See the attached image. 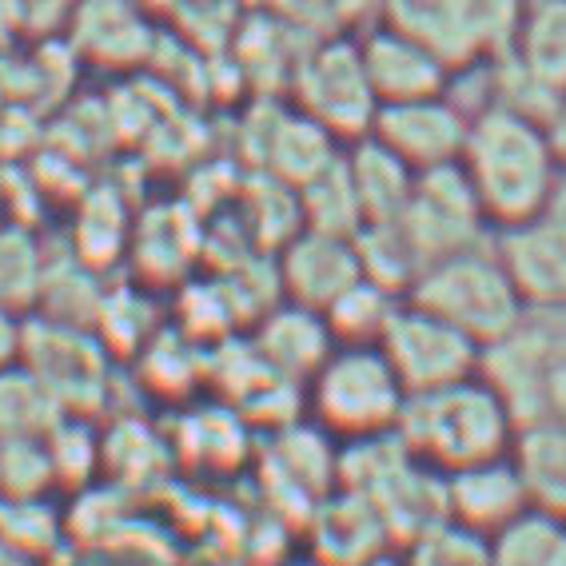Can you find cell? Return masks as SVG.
Listing matches in <instances>:
<instances>
[{
	"label": "cell",
	"mask_w": 566,
	"mask_h": 566,
	"mask_svg": "<svg viewBox=\"0 0 566 566\" xmlns=\"http://www.w3.org/2000/svg\"><path fill=\"white\" fill-rule=\"evenodd\" d=\"M459 172L475 196L486 228L503 232L555 203L563 156L551 144L543 116L495 101L467 124Z\"/></svg>",
	"instance_id": "cell-1"
},
{
	"label": "cell",
	"mask_w": 566,
	"mask_h": 566,
	"mask_svg": "<svg viewBox=\"0 0 566 566\" xmlns=\"http://www.w3.org/2000/svg\"><path fill=\"white\" fill-rule=\"evenodd\" d=\"M515 431L518 423L506 411L503 395L486 384L483 371H475L455 384L407 395L395 439L407 447L415 463L443 479L463 467L511 455Z\"/></svg>",
	"instance_id": "cell-2"
},
{
	"label": "cell",
	"mask_w": 566,
	"mask_h": 566,
	"mask_svg": "<svg viewBox=\"0 0 566 566\" xmlns=\"http://www.w3.org/2000/svg\"><path fill=\"white\" fill-rule=\"evenodd\" d=\"M407 300L439 315L443 324L463 332L483 352L515 332L518 319L526 315L523 295L515 292V283L495 252V240L471 243L463 252L431 260L407 287Z\"/></svg>",
	"instance_id": "cell-3"
},
{
	"label": "cell",
	"mask_w": 566,
	"mask_h": 566,
	"mask_svg": "<svg viewBox=\"0 0 566 566\" xmlns=\"http://www.w3.org/2000/svg\"><path fill=\"white\" fill-rule=\"evenodd\" d=\"M407 387L379 344H335L307 375V407L324 436L367 443L395 436Z\"/></svg>",
	"instance_id": "cell-4"
},
{
	"label": "cell",
	"mask_w": 566,
	"mask_h": 566,
	"mask_svg": "<svg viewBox=\"0 0 566 566\" xmlns=\"http://www.w3.org/2000/svg\"><path fill=\"white\" fill-rule=\"evenodd\" d=\"M483 379L515 423H566V307L526 312L511 335L483 352Z\"/></svg>",
	"instance_id": "cell-5"
},
{
	"label": "cell",
	"mask_w": 566,
	"mask_h": 566,
	"mask_svg": "<svg viewBox=\"0 0 566 566\" xmlns=\"http://www.w3.org/2000/svg\"><path fill=\"white\" fill-rule=\"evenodd\" d=\"M395 223H399L403 240L411 243L419 272L431 260H443V255L463 252L471 243H483L495 235L486 228L459 164H443V168L415 176L411 200H407L403 212L395 216Z\"/></svg>",
	"instance_id": "cell-6"
},
{
	"label": "cell",
	"mask_w": 566,
	"mask_h": 566,
	"mask_svg": "<svg viewBox=\"0 0 566 566\" xmlns=\"http://www.w3.org/2000/svg\"><path fill=\"white\" fill-rule=\"evenodd\" d=\"M379 347H384L387 364L399 375V384L407 387V395L467 379L483 364V347L471 344L451 324H443L439 315L411 304L407 295L399 300L391 319H387Z\"/></svg>",
	"instance_id": "cell-7"
},
{
	"label": "cell",
	"mask_w": 566,
	"mask_h": 566,
	"mask_svg": "<svg viewBox=\"0 0 566 566\" xmlns=\"http://www.w3.org/2000/svg\"><path fill=\"white\" fill-rule=\"evenodd\" d=\"M21 364L49 387L64 415H88L101 403L104 384H108V355H104L101 335L84 332V324L52 319V315L24 324Z\"/></svg>",
	"instance_id": "cell-8"
},
{
	"label": "cell",
	"mask_w": 566,
	"mask_h": 566,
	"mask_svg": "<svg viewBox=\"0 0 566 566\" xmlns=\"http://www.w3.org/2000/svg\"><path fill=\"white\" fill-rule=\"evenodd\" d=\"M300 104H304L307 120L319 124L327 136L364 140L367 132H371L379 101H375L371 81H367L359 44L355 41L319 44L300 64Z\"/></svg>",
	"instance_id": "cell-9"
},
{
	"label": "cell",
	"mask_w": 566,
	"mask_h": 566,
	"mask_svg": "<svg viewBox=\"0 0 566 566\" xmlns=\"http://www.w3.org/2000/svg\"><path fill=\"white\" fill-rule=\"evenodd\" d=\"M467 124L471 116L447 92H436L419 101L379 104L367 136L384 144L391 156H399L411 172H431L443 164H459Z\"/></svg>",
	"instance_id": "cell-10"
},
{
	"label": "cell",
	"mask_w": 566,
	"mask_h": 566,
	"mask_svg": "<svg viewBox=\"0 0 566 566\" xmlns=\"http://www.w3.org/2000/svg\"><path fill=\"white\" fill-rule=\"evenodd\" d=\"M491 240L526 312L566 307V212L546 208L515 228L495 232Z\"/></svg>",
	"instance_id": "cell-11"
},
{
	"label": "cell",
	"mask_w": 566,
	"mask_h": 566,
	"mask_svg": "<svg viewBox=\"0 0 566 566\" xmlns=\"http://www.w3.org/2000/svg\"><path fill=\"white\" fill-rule=\"evenodd\" d=\"M280 280L292 304L312 307V312L324 315L352 283L364 280V263H359L355 235L304 228V232L283 248Z\"/></svg>",
	"instance_id": "cell-12"
},
{
	"label": "cell",
	"mask_w": 566,
	"mask_h": 566,
	"mask_svg": "<svg viewBox=\"0 0 566 566\" xmlns=\"http://www.w3.org/2000/svg\"><path fill=\"white\" fill-rule=\"evenodd\" d=\"M359 56H364L367 81L379 104L436 96V92H447V81H451V64L436 49H427L419 36L387 21L359 41Z\"/></svg>",
	"instance_id": "cell-13"
},
{
	"label": "cell",
	"mask_w": 566,
	"mask_h": 566,
	"mask_svg": "<svg viewBox=\"0 0 566 566\" xmlns=\"http://www.w3.org/2000/svg\"><path fill=\"white\" fill-rule=\"evenodd\" d=\"M443 511L459 531L486 543L506 523H515L523 511H531V503H526L523 479H518L511 455H503L443 475Z\"/></svg>",
	"instance_id": "cell-14"
},
{
	"label": "cell",
	"mask_w": 566,
	"mask_h": 566,
	"mask_svg": "<svg viewBox=\"0 0 566 566\" xmlns=\"http://www.w3.org/2000/svg\"><path fill=\"white\" fill-rule=\"evenodd\" d=\"M515 72L543 112L566 88V0H531L523 9Z\"/></svg>",
	"instance_id": "cell-15"
},
{
	"label": "cell",
	"mask_w": 566,
	"mask_h": 566,
	"mask_svg": "<svg viewBox=\"0 0 566 566\" xmlns=\"http://www.w3.org/2000/svg\"><path fill=\"white\" fill-rule=\"evenodd\" d=\"M511 463L523 479L531 511L566 523V423H526L515 431Z\"/></svg>",
	"instance_id": "cell-16"
},
{
	"label": "cell",
	"mask_w": 566,
	"mask_h": 566,
	"mask_svg": "<svg viewBox=\"0 0 566 566\" xmlns=\"http://www.w3.org/2000/svg\"><path fill=\"white\" fill-rule=\"evenodd\" d=\"M332 347H335V339H332L327 319L319 312H312V307H300V304H287L283 312L268 315L260 339H255V355H260L275 375H283V379H287V375L307 379L315 367L324 364Z\"/></svg>",
	"instance_id": "cell-17"
},
{
	"label": "cell",
	"mask_w": 566,
	"mask_h": 566,
	"mask_svg": "<svg viewBox=\"0 0 566 566\" xmlns=\"http://www.w3.org/2000/svg\"><path fill=\"white\" fill-rule=\"evenodd\" d=\"M344 164H347V176H352L364 223H387L403 212L419 172H411L399 156H391L379 140L364 136V140L355 144L352 160Z\"/></svg>",
	"instance_id": "cell-18"
},
{
	"label": "cell",
	"mask_w": 566,
	"mask_h": 566,
	"mask_svg": "<svg viewBox=\"0 0 566 566\" xmlns=\"http://www.w3.org/2000/svg\"><path fill=\"white\" fill-rule=\"evenodd\" d=\"M387 24L419 36L427 49H436L451 64L475 36L479 4L475 0H391Z\"/></svg>",
	"instance_id": "cell-19"
},
{
	"label": "cell",
	"mask_w": 566,
	"mask_h": 566,
	"mask_svg": "<svg viewBox=\"0 0 566 566\" xmlns=\"http://www.w3.org/2000/svg\"><path fill=\"white\" fill-rule=\"evenodd\" d=\"M64 411L24 364L0 367V443L9 439H44Z\"/></svg>",
	"instance_id": "cell-20"
},
{
	"label": "cell",
	"mask_w": 566,
	"mask_h": 566,
	"mask_svg": "<svg viewBox=\"0 0 566 566\" xmlns=\"http://www.w3.org/2000/svg\"><path fill=\"white\" fill-rule=\"evenodd\" d=\"M486 566H566V523L543 511H523L486 538Z\"/></svg>",
	"instance_id": "cell-21"
},
{
	"label": "cell",
	"mask_w": 566,
	"mask_h": 566,
	"mask_svg": "<svg viewBox=\"0 0 566 566\" xmlns=\"http://www.w3.org/2000/svg\"><path fill=\"white\" fill-rule=\"evenodd\" d=\"M399 300H403L399 292H391V287L364 275V280L352 283L324 312L327 327H332V339L335 344H379V335H384Z\"/></svg>",
	"instance_id": "cell-22"
},
{
	"label": "cell",
	"mask_w": 566,
	"mask_h": 566,
	"mask_svg": "<svg viewBox=\"0 0 566 566\" xmlns=\"http://www.w3.org/2000/svg\"><path fill=\"white\" fill-rule=\"evenodd\" d=\"M44 260L36 235L24 223H0V304L29 312L44 292Z\"/></svg>",
	"instance_id": "cell-23"
},
{
	"label": "cell",
	"mask_w": 566,
	"mask_h": 566,
	"mask_svg": "<svg viewBox=\"0 0 566 566\" xmlns=\"http://www.w3.org/2000/svg\"><path fill=\"white\" fill-rule=\"evenodd\" d=\"M61 538V523L49 499H0V543L24 563L41 558Z\"/></svg>",
	"instance_id": "cell-24"
},
{
	"label": "cell",
	"mask_w": 566,
	"mask_h": 566,
	"mask_svg": "<svg viewBox=\"0 0 566 566\" xmlns=\"http://www.w3.org/2000/svg\"><path fill=\"white\" fill-rule=\"evenodd\" d=\"M52 486H56V467L44 439L0 443V499H49Z\"/></svg>",
	"instance_id": "cell-25"
},
{
	"label": "cell",
	"mask_w": 566,
	"mask_h": 566,
	"mask_svg": "<svg viewBox=\"0 0 566 566\" xmlns=\"http://www.w3.org/2000/svg\"><path fill=\"white\" fill-rule=\"evenodd\" d=\"M24 319L17 307L0 304V367H12L21 364V352H24Z\"/></svg>",
	"instance_id": "cell-26"
},
{
	"label": "cell",
	"mask_w": 566,
	"mask_h": 566,
	"mask_svg": "<svg viewBox=\"0 0 566 566\" xmlns=\"http://www.w3.org/2000/svg\"><path fill=\"white\" fill-rule=\"evenodd\" d=\"M543 124H546V132H551V144H555V153L566 160V88L558 92L555 101H551Z\"/></svg>",
	"instance_id": "cell-27"
},
{
	"label": "cell",
	"mask_w": 566,
	"mask_h": 566,
	"mask_svg": "<svg viewBox=\"0 0 566 566\" xmlns=\"http://www.w3.org/2000/svg\"><path fill=\"white\" fill-rule=\"evenodd\" d=\"M551 208H558V212H566V160H563V172H558L555 203H551Z\"/></svg>",
	"instance_id": "cell-28"
},
{
	"label": "cell",
	"mask_w": 566,
	"mask_h": 566,
	"mask_svg": "<svg viewBox=\"0 0 566 566\" xmlns=\"http://www.w3.org/2000/svg\"><path fill=\"white\" fill-rule=\"evenodd\" d=\"M9 558H12V555H9V551H4V543H0V566L9 563Z\"/></svg>",
	"instance_id": "cell-29"
},
{
	"label": "cell",
	"mask_w": 566,
	"mask_h": 566,
	"mask_svg": "<svg viewBox=\"0 0 566 566\" xmlns=\"http://www.w3.org/2000/svg\"><path fill=\"white\" fill-rule=\"evenodd\" d=\"M0 208H4V192H0Z\"/></svg>",
	"instance_id": "cell-30"
}]
</instances>
